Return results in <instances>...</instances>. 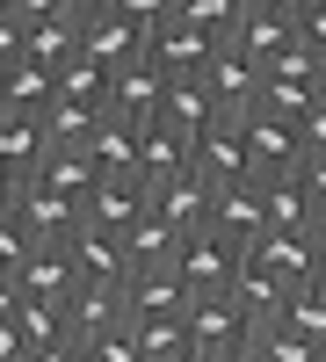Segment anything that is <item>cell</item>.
Masks as SVG:
<instances>
[{
	"instance_id": "53",
	"label": "cell",
	"mask_w": 326,
	"mask_h": 362,
	"mask_svg": "<svg viewBox=\"0 0 326 362\" xmlns=\"http://www.w3.org/2000/svg\"><path fill=\"white\" fill-rule=\"evenodd\" d=\"M312 290H319V297H326V276H319V283H312Z\"/></svg>"
},
{
	"instance_id": "33",
	"label": "cell",
	"mask_w": 326,
	"mask_h": 362,
	"mask_svg": "<svg viewBox=\"0 0 326 362\" xmlns=\"http://www.w3.org/2000/svg\"><path fill=\"white\" fill-rule=\"evenodd\" d=\"M174 15H182L189 29H203V37H232V22H240L247 8H240V0H174Z\"/></svg>"
},
{
	"instance_id": "27",
	"label": "cell",
	"mask_w": 326,
	"mask_h": 362,
	"mask_svg": "<svg viewBox=\"0 0 326 362\" xmlns=\"http://www.w3.org/2000/svg\"><path fill=\"white\" fill-rule=\"evenodd\" d=\"M160 124H174V131L203 138V131L218 124V102H211V87H203V80H167V109H160Z\"/></svg>"
},
{
	"instance_id": "19",
	"label": "cell",
	"mask_w": 326,
	"mask_h": 362,
	"mask_svg": "<svg viewBox=\"0 0 326 362\" xmlns=\"http://www.w3.org/2000/svg\"><path fill=\"white\" fill-rule=\"evenodd\" d=\"M211 181H196V174H182V181H167V189L153 196V218H167L182 239H196V232H211Z\"/></svg>"
},
{
	"instance_id": "31",
	"label": "cell",
	"mask_w": 326,
	"mask_h": 362,
	"mask_svg": "<svg viewBox=\"0 0 326 362\" xmlns=\"http://www.w3.org/2000/svg\"><path fill=\"white\" fill-rule=\"evenodd\" d=\"M15 334H22L29 355H37V348H51V341H66V312H58V305H37V297H22V305H15Z\"/></svg>"
},
{
	"instance_id": "38",
	"label": "cell",
	"mask_w": 326,
	"mask_h": 362,
	"mask_svg": "<svg viewBox=\"0 0 326 362\" xmlns=\"http://www.w3.org/2000/svg\"><path fill=\"white\" fill-rule=\"evenodd\" d=\"M109 15H124L131 29H145V37H153V29L174 15V0H109Z\"/></svg>"
},
{
	"instance_id": "16",
	"label": "cell",
	"mask_w": 326,
	"mask_h": 362,
	"mask_svg": "<svg viewBox=\"0 0 326 362\" xmlns=\"http://www.w3.org/2000/svg\"><path fill=\"white\" fill-rule=\"evenodd\" d=\"M225 44L240 51L247 66H261V73H269L276 58H283L290 44H298V15H240V22H232V37H225Z\"/></svg>"
},
{
	"instance_id": "50",
	"label": "cell",
	"mask_w": 326,
	"mask_h": 362,
	"mask_svg": "<svg viewBox=\"0 0 326 362\" xmlns=\"http://www.w3.org/2000/svg\"><path fill=\"white\" fill-rule=\"evenodd\" d=\"M182 362H232V355H211V348H189Z\"/></svg>"
},
{
	"instance_id": "20",
	"label": "cell",
	"mask_w": 326,
	"mask_h": 362,
	"mask_svg": "<svg viewBox=\"0 0 326 362\" xmlns=\"http://www.w3.org/2000/svg\"><path fill=\"white\" fill-rule=\"evenodd\" d=\"M15 290L37 297V305H66V297H73V254H66V247H29Z\"/></svg>"
},
{
	"instance_id": "6",
	"label": "cell",
	"mask_w": 326,
	"mask_h": 362,
	"mask_svg": "<svg viewBox=\"0 0 326 362\" xmlns=\"http://www.w3.org/2000/svg\"><path fill=\"white\" fill-rule=\"evenodd\" d=\"M66 254H73V283H87V290H124V276H131L124 239L102 232V225H87V218H80V232L66 239Z\"/></svg>"
},
{
	"instance_id": "3",
	"label": "cell",
	"mask_w": 326,
	"mask_h": 362,
	"mask_svg": "<svg viewBox=\"0 0 326 362\" xmlns=\"http://www.w3.org/2000/svg\"><path fill=\"white\" fill-rule=\"evenodd\" d=\"M218 58V37H203V29H189L182 15H167L153 37H145V66L167 73V80H203V66Z\"/></svg>"
},
{
	"instance_id": "21",
	"label": "cell",
	"mask_w": 326,
	"mask_h": 362,
	"mask_svg": "<svg viewBox=\"0 0 326 362\" xmlns=\"http://www.w3.org/2000/svg\"><path fill=\"white\" fill-rule=\"evenodd\" d=\"M254 268H269L276 283H290V290H305V283H319V254H312V232L305 239H290V232H269L254 247Z\"/></svg>"
},
{
	"instance_id": "18",
	"label": "cell",
	"mask_w": 326,
	"mask_h": 362,
	"mask_svg": "<svg viewBox=\"0 0 326 362\" xmlns=\"http://www.w3.org/2000/svg\"><path fill=\"white\" fill-rule=\"evenodd\" d=\"M44 160H51L44 116H8V109H0V174H8V181H29Z\"/></svg>"
},
{
	"instance_id": "30",
	"label": "cell",
	"mask_w": 326,
	"mask_h": 362,
	"mask_svg": "<svg viewBox=\"0 0 326 362\" xmlns=\"http://www.w3.org/2000/svg\"><path fill=\"white\" fill-rule=\"evenodd\" d=\"M124 326H131V341H138L145 362H182V355H189V326H182V312H174V319H124Z\"/></svg>"
},
{
	"instance_id": "5",
	"label": "cell",
	"mask_w": 326,
	"mask_h": 362,
	"mask_svg": "<svg viewBox=\"0 0 326 362\" xmlns=\"http://www.w3.org/2000/svg\"><path fill=\"white\" fill-rule=\"evenodd\" d=\"M240 131H247V174L261 181V189L305 167V145H298V124H283V116H247Z\"/></svg>"
},
{
	"instance_id": "24",
	"label": "cell",
	"mask_w": 326,
	"mask_h": 362,
	"mask_svg": "<svg viewBox=\"0 0 326 362\" xmlns=\"http://www.w3.org/2000/svg\"><path fill=\"white\" fill-rule=\"evenodd\" d=\"M80 153H87V167H95V174H138V131L124 124V116L102 109V124H95V138H87Z\"/></svg>"
},
{
	"instance_id": "29",
	"label": "cell",
	"mask_w": 326,
	"mask_h": 362,
	"mask_svg": "<svg viewBox=\"0 0 326 362\" xmlns=\"http://www.w3.org/2000/svg\"><path fill=\"white\" fill-rule=\"evenodd\" d=\"M51 95L58 102H87V109H109V73L95 58H66V66L51 73Z\"/></svg>"
},
{
	"instance_id": "34",
	"label": "cell",
	"mask_w": 326,
	"mask_h": 362,
	"mask_svg": "<svg viewBox=\"0 0 326 362\" xmlns=\"http://www.w3.org/2000/svg\"><path fill=\"white\" fill-rule=\"evenodd\" d=\"M247 348H254L261 362H326V355H319V348H312L305 334H290L283 319H276V326H261V334H254Z\"/></svg>"
},
{
	"instance_id": "48",
	"label": "cell",
	"mask_w": 326,
	"mask_h": 362,
	"mask_svg": "<svg viewBox=\"0 0 326 362\" xmlns=\"http://www.w3.org/2000/svg\"><path fill=\"white\" fill-rule=\"evenodd\" d=\"M15 305H22V290H15L8 276H0V319H15Z\"/></svg>"
},
{
	"instance_id": "35",
	"label": "cell",
	"mask_w": 326,
	"mask_h": 362,
	"mask_svg": "<svg viewBox=\"0 0 326 362\" xmlns=\"http://www.w3.org/2000/svg\"><path fill=\"white\" fill-rule=\"evenodd\" d=\"M37 174L51 181V189H66L73 203H87V189H95V181H102L95 167H87V153H51V160H44Z\"/></svg>"
},
{
	"instance_id": "37",
	"label": "cell",
	"mask_w": 326,
	"mask_h": 362,
	"mask_svg": "<svg viewBox=\"0 0 326 362\" xmlns=\"http://www.w3.org/2000/svg\"><path fill=\"white\" fill-rule=\"evenodd\" d=\"M29 247H37V239L22 232V218H0V276H22V261H29Z\"/></svg>"
},
{
	"instance_id": "8",
	"label": "cell",
	"mask_w": 326,
	"mask_h": 362,
	"mask_svg": "<svg viewBox=\"0 0 326 362\" xmlns=\"http://www.w3.org/2000/svg\"><path fill=\"white\" fill-rule=\"evenodd\" d=\"M189 153H196V138H189V131H174V124H145V131H138V189H145V196H160L167 181L196 174Z\"/></svg>"
},
{
	"instance_id": "39",
	"label": "cell",
	"mask_w": 326,
	"mask_h": 362,
	"mask_svg": "<svg viewBox=\"0 0 326 362\" xmlns=\"http://www.w3.org/2000/svg\"><path fill=\"white\" fill-rule=\"evenodd\" d=\"M298 44L326 66V0H305V8H298Z\"/></svg>"
},
{
	"instance_id": "43",
	"label": "cell",
	"mask_w": 326,
	"mask_h": 362,
	"mask_svg": "<svg viewBox=\"0 0 326 362\" xmlns=\"http://www.w3.org/2000/svg\"><path fill=\"white\" fill-rule=\"evenodd\" d=\"M29 362H87V348L80 341H51V348H37Z\"/></svg>"
},
{
	"instance_id": "42",
	"label": "cell",
	"mask_w": 326,
	"mask_h": 362,
	"mask_svg": "<svg viewBox=\"0 0 326 362\" xmlns=\"http://www.w3.org/2000/svg\"><path fill=\"white\" fill-rule=\"evenodd\" d=\"M298 181H305V196L319 203V218H326V160H305V167H298Z\"/></svg>"
},
{
	"instance_id": "46",
	"label": "cell",
	"mask_w": 326,
	"mask_h": 362,
	"mask_svg": "<svg viewBox=\"0 0 326 362\" xmlns=\"http://www.w3.org/2000/svg\"><path fill=\"white\" fill-rule=\"evenodd\" d=\"M240 8H247V15H298L305 0H240Z\"/></svg>"
},
{
	"instance_id": "51",
	"label": "cell",
	"mask_w": 326,
	"mask_h": 362,
	"mask_svg": "<svg viewBox=\"0 0 326 362\" xmlns=\"http://www.w3.org/2000/svg\"><path fill=\"white\" fill-rule=\"evenodd\" d=\"M232 362H261V355H254V348H240V355H232Z\"/></svg>"
},
{
	"instance_id": "26",
	"label": "cell",
	"mask_w": 326,
	"mask_h": 362,
	"mask_svg": "<svg viewBox=\"0 0 326 362\" xmlns=\"http://www.w3.org/2000/svg\"><path fill=\"white\" fill-rule=\"evenodd\" d=\"M116 239H124L131 268H160V261H174V254H182V232H174L167 218H153V210H145V218H131Z\"/></svg>"
},
{
	"instance_id": "52",
	"label": "cell",
	"mask_w": 326,
	"mask_h": 362,
	"mask_svg": "<svg viewBox=\"0 0 326 362\" xmlns=\"http://www.w3.org/2000/svg\"><path fill=\"white\" fill-rule=\"evenodd\" d=\"M319 102H326V66H319Z\"/></svg>"
},
{
	"instance_id": "49",
	"label": "cell",
	"mask_w": 326,
	"mask_h": 362,
	"mask_svg": "<svg viewBox=\"0 0 326 362\" xmlns=\"http://www.w3.org/2000/svg\"><path fill=\"white\" fill-rule=\"evenodd\" d=\"M312 254H319V276H326V218L312 225Z\"/></svg>"
},
{
	"instance_id": "47",
	"label": "cell",
	"mask_w": 326,
	"mask_h": 362,
	"mask_svg": "<svg viewBox=\"0 0 326 362\" xmlns=\"http://www.w3.org/2000/svg\"><path fill=\"white\" fill-rule=\"evenodd\" d=\"M15 203H22V181H8V174H0V218H15Z\"/></svg>"
},
{
	"instance_id": "32",
	"label": "cell",
	"mask_w": 326,
	"mask_h": 362,
	"mask_svg": "<svg viewBox=\"0 0 326 362\" xmlns=\"http://www.w3.org/2000/svg\"><path fill=\"white\" fill-rule=\"evenodd\" d=\"M283 326H290V334H305V341H312V348L326 355V297H319L312 283L283 297Z\"/></svg>"
},
{
	"instance_id": "25",
	"label": "cell",
	"mask_w": 326,
	"mask_h": 362,
	"mask_svg": "<svg viewBox=\"0 0 326 362\" xmlns=\"http://www.w3.org/2000/svg\"><path fill=\"white\" fill-rule=\"evenodd\" d=\"M22 58H29V66H44V73H58L66 58H80V22H66V15L29 22V29H22Z\"/></svg>"
},
{
	"instance_id": "10",
	"label": "cell",
	"mask_w": 326,
	"mask_h": 362,
	"mask_svg": "<svg viewBox=\"0 0 326 362\" xmlns=\"http://www.w3.org/2000/svg\"><path fill=\"white\" fill-rule=\"evenodd\" d=\"M189 167H196V181H211V189H232V181H254V174H247V131L232 124V116H218V124L196 138Z\"/></svg>"
},
{
	"instance_id": "12",
	"label": "cell",
	"mask_w": 326,
	"mask_h": 362,
	"mask_svg": "<svg viewBox=\"0 0 326 362\" xmlns=\"http://www.w3.org/2000/svg\"><path fill=\"white\" fill-rule=\"evenodd\" d=\"M174 312H189V290H182V276H174V261L131 268L124 276V319H174Z\"/></svg>"
},
{
	"instance_id": "15",
	"label": "cell",
	"mask_w": 326,
	"mask_h": 362,
	"mask_svg": "<svg viewBox=\"0 0 326 362\" xmlns=\"http://www.w3.org/2000/svg\"><path fill=\"white\" fill-rule=\"evenodd\" d=\"M80 58H95L102 73H124L145 58V29H131L124 15H95V22H80Z\"/></svg>"
},
{
	"instance_id": "11",
	"label": "cell",
	"mask_w": 326,
	"mask_h": 362,
	"mask_svg": "<svg viewBox=\"0 0 326 362\" xmlns=\"http://www.w3.org/2000/svg\"><path fill=\"white\" fill-rule=\"evenodd\" d=\"M160 109H167V73H153L145 58L124 66V73H109V116H124L131 131H145V124H160Z\"/></svg>"
},
{
	"instance_id": "14",
	"label": "cell",
	"mask_w": 326,
	"mask_h": 362,
	"mask_svg": "<svg viewBox=\"0 0 326 362\" xmlns=\"http://www.w3.org/2000/svg\"><path fill=\"white\" fill-rule=\"evenodd\" d=\"M145 210H153V196L138 189V174H102L95 189H87L80 218H87V225H102V232H124L131 218H145Z\"/></svg>"
},
{
	"instance_id": "2",
	"label": "cell",
	"mask_w": 326,
	"mask_h": 362,
	"mask_svg": "<svg viewBox=\"0 0 326 362\" xmlns=\"http://www.w3.org/2000/svg\"><path fill=\"white\" fill-rule=\"evenodd\" d=\"M211 239H225L240 261H254V247L269 239V210H261V181H232L211 196Z\"/></svg>"
},
{
	"instance_id": "9",
	"label": "cell",
	"mask_w": 326,
	"mask_h": 362,
	"mask_svg": "<svg viewBox=\"0 0 326 362\" xmlns=\"http://www.w3.org/2000/svg\"><path fill=\"white\" fill-rule=\"evenodd\" d=\"M203 87H211L218 116H232V124H247V116L261 109V66H247L232 44H218V58L203 66Z\"/></svg>"
},
{
	"instance_id": "4",
	"label": "cell",
	"mask_w": 326,
	"mask_h": 362,
	"mask_svg": "<svg viewBox=\"0 0 326 362\" xmlns=\"http://www.w3.org/2000/svg\"><path fill=\"white\" fill-rule=\"evenodd\" d=\"M15 218H22V232L37 239V247H66V239L80 232V203H73L66 189H51L44 174H29V181H22V203H15Z\"/></svg>"
},
{
	"instance_id": "17",
	"label": "cell",
	"mask_w": 326,
	"mask_h": 362,
	"mask_svg": "<svg viewBox=\"0 0 326 362\" xmlns=\"http://www.w3.org/2000/svg\"><path fill=\"white\" fill-rule=\"evenodd\" d=\"M225 297H232V312L247 319V341H254L261 326H276V319H283V297H290V283H276L269 268H254V261H247L240 276H232V290H225Z\"/></svg>"
},
{
	"instance_id": "22",
	"label": "cell",
	"mask_w": 326,
	"mask_h": 362,
	"mask_svg": "<svg viewBox=\"0 0 326 362\" xmlns=\"http://www.w3.org/2000/svg\"><path fill=\"white\" fill-rule=\"evenodd\" d=\"M58 312H66V341H95V334H109V326L124 319V290H87V283H73V297Z\"/></svg>"
},
{
	"instance_id": "13",
	"label": "cell",
	"mask_w": 326,
	"mask_h": 362,
	"mask_svg": "<svg viewBox=\"0 0 326 362\" xmlns=\"http://www.w3.org/2000/svg\"><path fill=\"white\" fill-rule=\"evenodd\" d=\"M189 348H211V355H240L247 348V319L232 312V297H189Z\"/></svg>"
},
{
	"instance_id": "7",
	"label": "cell",
	"mask_w": 326,
	"mask_h": 362,
	"mask_svg": "<svg viewBox=\"0 0 326 362\" xmlns=\"http://www.w3.org/2000/svg\"><path fill=\"white\" fill-rule=\"evenodd\" d=\"M240 268H247V261L232 254L225 239H211V232L182 239V254H174V276H182V290H189V297H225Z\"/></svg>"
},
{
	"instance_id": "36",
	"label": "cell",
	"mask_w": 326,
	"mask_h": 362,
	"mask_svg": "<svg viewBox=\"0 0 326 362\" xmlns=\"http://www.w3.org/2000/svg\"><path fill=\"white\" fill-rule=\"evenodd\" d=\"M80 348H87V362H145V355H138V341H131V326H124V319H116V326H109V334H95V341H80Z\"/></svg>"
},
{
	"instance_id": "40",
	"label": "cell",
	"mask_w": 326,
	"mask_h": 362,
	"mask_svg": "<svg viewBox=\"0 0 326 362\" xmlns=\"http://www.w3.org/2000/svg\"><path fill=\"white\" fill-rule=\"evenodd\" d=\"M298 145H305V160H326V102H312L298 116Z\"/></svg>"
},
{
	"instance_id": "41",
	"label": "cell",
	"mask_w": 326,
	"mask_h": 362,
	"mask_svg": "<svg viewBox=\"0 0 326 362\" xmlns=\"http://www.w3.org/2000/svg\"><path fill=\"white\" fill-rule=\"evenodd\" d=\"M58 15V0H8V22L15 29H29V22H51Z\"/></svg>"
},
{
	"instance_id": "23",
	"label": "cell",
	"mask_w": 326,
	"mask_h": 362,
	"mask_svg": "<svg viewBox=\"0 0 326 362\" xmlns=\"http://www.w3.org/2000/svg\"><path fill=\"white\" fill-rule=\"evenodd\" d=\"M261 210H269V232H290V239H305V232L319 225V203L305 196V181H298V174L269 181V189H261Z\"/></svg>"
},
{
	"instance_id": "1",
	"label": "cell",
	"mask_w": 326,
	"mask_h": 362,
	"mask_svg": "<svg viewBox=\"0 0 326 362\" xmlns=\"http://www.w3.org/2000/svg\"><path fill=\"white\" fill-rule=\"evenodd\" d=\"M319 102V58L305 44H290L269 73H261V109L254 116H283V124H298V116Z\"/></svg>"
},
{
	"instance_id": "45",
	"label": "cell",
	"mask_w": 326,
	"mask_h": 362,
	"mask_svg": "<svg viewBox=\"0 0 326 362\" xmlns=\"http://www.w3.org/2000/svg\"><path fill=\"white\" fill-rule=\"evenodd\" d=\"M0 362H29V348H22V334H15V319H0Z\"/></svg>"
},
{
	"instance_id": "44",
	"label": "cell",
	"mask_w": 326,
	"mask_h": 362,
	"mask_svg": "<svg viewBox=\"0 0 326 362\" xmlns=\"http://www.w3.org/2000/svg\"><path fill=\"white\" fill-rule=\"evenodd\" d=\"M58 15L66 22H95V15H109V0H58Z\"/></svg>"
},
{
	"instance_id": "28",
	"label": "cell",
	"mask_w": 326,
	"mask_h": 362,
	"mask_svg": "<svg viewBox=\"0 0 326 362\" xmlns=\"http://www.w3.org/2000/svg\"><path fill=\"white\" fill-rule=\"evenodd\" d=\"M8 116H44L51 109V73L29 66V58H8V95H0Z\"/></svg>"
}]
</instances>
